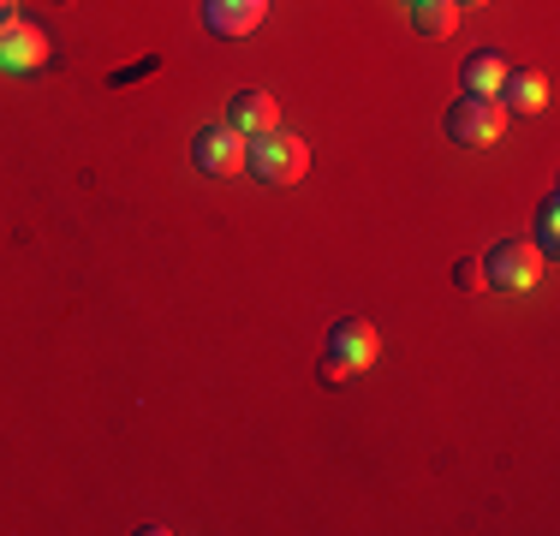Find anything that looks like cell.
Returning a JSON list of instances; mask_svg holds the SVG:
<instances>
[{
  "mask_svg": "<svg viewBox=\"0 0 560 536\" xmlns=\"http://www.w3.org/2000/svg\"><path fill=\"white\" fill-rule=\"evenodd\" d=\"M495 102H501V114H542V107H549V78L542 72H506Z\"/></svg>",
  "mask_w": 560,
  "mask_h": 536,
  "instance_id": "9c48e42d",
  "label": "cell"
},
{
  "mask_svg": "<svg viewBox=\"0 0 560 536\" xmlns=\"http://www.w3.org/2000/svg\"><path fill=\"white\" fill-rule=\"evenodd\" d=\"M411 24H418V36H430V43H447V36L459 31V7H453V0H411Z\"/></svg>",
  "mask_w": 560,
  "mask_h": 536,
  "instance_id": "30bf717a",
  "label": "cell"
},
{
  "mask_svg": "<svg viewBox=\"0 0 560 536\" xmlns=\"http://www.w3.org/2000/svg\"><path fill=\"white\" fill-rule=\"evenodd\" d=\"M262 19H269V0H203V24L215 36H226V43L250 36Z\"/></svg>",
  "mask_w": 560,
  "mask_h": 536,
  "instance_id": "52a82bcc",
  "label": "cell"
},
{
  "mask_svg": "<svg viewBox=\"0 0 560 536\" xmlns=\"http://www.w3.org/2000/svg\"><path fill=\"white\" fill-rule=\"evenodd\" d=\"M36 66H48V36L19 12L0 19V72H36Z\"/></svg>",
  "mask_w": 560,
  "mask_h": 536,
  "instance_id": "5b68a950",
  "label": "cell"
},
{
  "mask_svg": "<svg viewBox=\"0 0 560 536\" xmlns=\"http://www.w3.org/2000/svg\"><path fill=\"white\" fill-rule=\"evenodd\" d=\"M555 233H560V203L549 197V203H542V214H537V250H555Z\"/></svg>",
  "mask_w": 560,
  "mask_h": 536,
  "instance_id": "7c38bea8",
  "label": "cell"
},
{
  "mask_svg": "<svg viewBox=\"0 0 560 536\" xmlns=\"http://www.w3.org/2000/svg\"><path fill=\"white\" fill-rule=\"evenodd\" d=\"M191 155H197V167H203L209 179H233V173L245 167V138L221 119V126H203L191 138Z\"/></svg>",
  "mask_w": 560,
  "mask_h": 536,
  "instance_id": "8992f818",
  "label": "cell"
},
{
  "mask_svg": "<svg viewBox=\"0 0 560 536\" xmlns=\"http://www.w3.org/2000/svg\"><path fill=\"white\" fill-rule=\"evenodd\" d=\"M376 352H382V334H376V322H370V316H340L335 328H328V358H335L346 375L370 370V364H376Z\"/></svg>",
  "mask_w": 560,
  "mask_h": 536,
  "instance_id": "277c9868",
  "label": "cell"
},
{
  "mask_svg": "<svg viewBox=\"0 0 560 536\" xmlns=\"http://www.w3.org/2000/svg\"><path fill=\"white\" fill-rule=\"evenodd\" d=\"M226 126H233L238 138H262V131L280 126V102L269 90H238L233 107H226Z\"/></svg>",
  "mask_w": 560,
  "mask_h": 536,
  "instance_id": "ba28073f",
  "label": "cell"
},
{
  "mask_svg": "<svg viewBox=\"0 0 560 536\" xmlns=\"http://www.w3.org/2000/svg\"><path fill=\"white\" fill-rule=\"evenodd\" d=\"M501 78H506L501 54H471V60L459 66V84H465V96H495V90H501Z\"/></svg>",
  "mask_w": 560,
  "mask_h": 536,
  "instance_id": "8fae6325",
  "label": "cell"
},
{
  "mask_svg": "<svg viewBox=\"0 0 560 536\" xmlns=\"http://www.w3.org/2000/svg\"><path fill=\"white\" fill-rule=\"evenodd\" d=\"M12 7H19V0H0V19H12Z\"/></svg>",
  "mask_w": 560,
  "mask_h": 536,
  "instance_id": "2e32d148",
  "label": "cell"
},
{
  "mask_svg": "<svg viewBox=\"0 0 560 536\" xmlns=\"http://www.w3.org/2000/svg\"><path fill=\"white\" fill-rule=\"evenodd\" d=\"M501 126H506V114H501L495 96H459L442 119L447 143H459V150H489V143H501Z\"/></svg>",
  "mask_w": 560,
  "mask_h": 536,
  "instance_id": "3957f363",
  "label": "cell"
},
{
  "mask_svg": "<svg viewBox=\"0 0 560 536\" xmlns=\"http://www.w3.org/2000/svg\"><path fill=\"white\" fill-rule=\"evenodd\" d=\"M453 7H459V12H465V7H489V0H453Z\"/></svg>",
  "mask_w": 560,
  "mask_h": 536,
  "instance_id": "9a60e30c",
  "label": "cell"
},
{
  "mask_svg": "<svg viewBox=\"0 0 560 536\" xmlns=\"http://www.w3.org/2000/svg\"><path fill=\"white\" fill-rule=\"evenodd\" d=\"M549 268V250H537V238H501L483 257V287L495 292H530Z\"/></svg>",
  "mask_w": 560,
  "mask_h": 536,
  "instance_id": "7a4b0ae2",
  "label": "cell"
},
{
  "mask_svg": "<svg viewBox=\"0 0 560 536\" xmlns=\"http://www.w3.org/2000/svg\"><path fill=\"white\" fill-rule=\"evenodd\" d=\"M453 280H459V292H483V263L459 257V263H453Z\"/></svg>",
  "mask_w": 560,
  "mask_h": 536,
  "instance_id": "4fadbf2b",
  "label": "cell"
},
{
  "mask_svg": "<svg viewBox=\"0 0 560 536\" xmlns=\"http://www.w3.org/2000/svg\"><path fill=\"white\" fill-rule=\"evenodd\" d=\"M162 60H143V66H126V72H114V84H131V78H143V72H155Z\"/></svg>",
  "mask_w": 560,
  "mask_h": 536,
  "instance_id": "5bb4252c",
  "label": "cell"
},
{
  "mask_svg": "<svg viewBox=\"0 0 560 536\" xmlns=\"http://www.w3.org/2000/svg\"><path fill=\"white\" fill-rule=\"evenodd\" d=\"M245 167L257 173L262 185H299L311 173V143L299 131H262V138H245Z\"/></svg>",
  "mask_w": 560,
  "mask_h": 536,
  "instance_id": "6da1fadb",
  "label": "cell"
}]
</instances>
